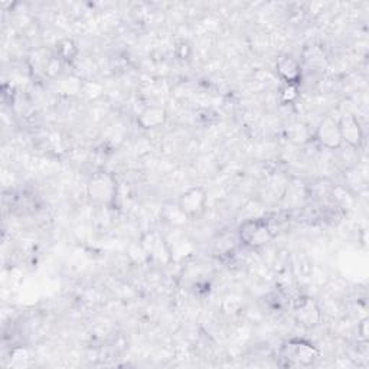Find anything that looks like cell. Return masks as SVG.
Returning a JSON list of instances; mask_svg holds the SVG:
<instances>
[{
  "mask_svg": "<svg viewBox=\"0 0 369 369\" xmlns=\"http://www.w3.org/2000/svg\"><path fill=\"white\" fill-rule=\"evenodd\" d=\"M80 55L78 43L71 38H64L57 43V58L63 64H73Z\"/></svg>",
  "mask_w": 369,
  "mask_h": 369,
  "instance_id": "cell-12",
  "label": "cell"
},
{
  "mask_svg": "<svg viewBox=\"0 0 369 369\" xmlns=\"http://www.w3.org/2000/svg\"><path fill=\"white\" fill-rule=\"evenodd\" d=\"M81 94L85 95L88 100H95L102 94V85L98 82H85L82 81Z\"/></svg>",
  "mask_w": 369,
  "mask_h": 369,
  "instance_id": "cell-15",
  "label": "cell"
},
{
  "mask_svg": "<svg viewBox=\"0 0 369 369\" xmlns=\"http://www.w3.org/2000/svg\"><path fill=\"white\" fill-rule=\"evenodd\" d=\"M293 316L294 322L303 328V329H314L322 323L323 311L316 301L310 296H300L296 299L293 304Z\"/></svg>",
  "mask_w": 369,
  "mask_h": 369,
  "instance_id": "cell-5",
  "label": "cell"
},
{
  "mask_svg": "<svg viewBox=\"0 0 369 369\" xmlns=\"http://www.w3.org/2000/svg\"><path fill=\"white\" fill-rule=\"evenodd\" d=\"M276 73L284 84H300L303 80L301 64L290 55H283L277 60Z\"/></svg>",
  "mask_w": 369,
  "mask_h": 369,
  "instance_id": "cell-10",
  "label": "cell"
},
{
  "mask_svg": "<svg viewBox=\"0 0 369 369\" xmlns=\"http://www.w3.org/2000/svg\"><path fill=\"white\" fill-rule=\"evenodd\" d=\"M136 122L140 129L147 132L162 129L168 123V112L162 105H147L139 113Z\"/></svg>",
  "mask_w": 369,
  "mask_h": 369,
  "instance_id": "cell-8",
  "label": "cell"
},
{
  "mask_svg": "<svg viewBox=\"0 0 369 369\" xmlns=\"http://www.w3.org/2000/svg\"><path fill=\"white\" fill-rule=\"evenodd\" d=\"M176 203L191 221L198 220L206 213L208 193L202 186H192L179 195Z\"/></svg>",
  "mask_w": 369,
  "mask_h": 369,
  "instance_id": "cell-6",
  "label": "cell"
},
{
  "mask_svg": "<svg viewBox=\"0 0 369 369\" xmlns=\"http://www.w3.org/2000/svg\"><path fill=\"white\" fill-rule=\"evenodd\" d=\"M139 242L141 244V247L144 248L150 264H156V266H161V267H166L171 266L172 262L175 261L171 245L168 242V240L154 230L151 231H146Z\"/></svg>",
  "mask_w": 369,
  "mask_h": 369,
  "instance_id": "cell-4",
  "label": "cell"
},
{
  "mask_svg": "<svg viewBox=\"0 0 369 369\" xmlns=\"http://www.w3.org/2000/svg\"><path fill=\"white\" fill-rule=\"evenodd\" d=\"M314 140L318 141L323 149L328 150H339L343 146V140L341 136L338 120L331 116L322 119L314 130Z\"/></svg>",
  "mask_w": 369,
  "mask_h": 369,
  "instance_id": "cell-7",
  "label": "cell"
},
{
  "mask_svg": "<svg viewBox=\"0 0 369 369\" xmlns=\"http://www.w3.org/2000/svg\"><path fill=\"white\" fill-rule=\"evenodd\" d=\"M87 196L97 205L112 208L119 196L117 178L107 171L92 173L87 181Z\"/></svg>",
  "mask_w": 369,
  "mask_h": 369,
  "instance_id": "cell-2",
  "label": "cell"
},
{
  "mask_svg": "<svg viewBox=\"0 0 369 369\" xmlns=\"http://www.w3.org/2000/svg\"><path fill=\"white\" fill-rule=\"evenodd\" d=\"M237 235L240 242L251 250L266 247L274 237L272 224L266 218H251L242 221L237 230Z\"/></svg>",
  "mask_w": 369,
  "mask_h": 369,
  "instance_id": "cell-3",
  "label": "cell"
},
{
  "mask_svg": "<svg viewBox=\"0 0 369 369\" xmlns=\"http://www.w3.org/2000/svg\"><path fill=\"white\" fill-rule=\"evenodd\" d=\"M343 144L352 149H359L363 143V132L358 119L352 114H345L338 120Z\"/></svg>",
  "mask_w": 369,
  "mask_h": 369,
  "instance_id": "cell-9",
  "label": "cell"
},
{
  "mask_svg": "<svg viewBox=\"0 0 369 369\" xmlns=\"http://www.w3.org/2000/svg\"><path fill=\"white\" fill-rule=\"evenodd\" d=\"M358 331H359V333H360V338H362L363 341H368V319H363V321L359 323Z\"/></svg>",
  "mask_w": 369,
  "mask_h": 369,
  "instance_id": "cell-17",
  "label": "cell"
},
{
  "mask_svg": "<svg viewBox=\"0 0 369 369\" xmlns=\"http://www.w3.org/2000/svg\"><path fill=\"white\" fill-rule=\"evenodd\" d=\"M11 356L14 358V363H15V365L18 363V360H21V366H22V365L25 366V365L29 362V359H31V353H29V351L25 349V348H15V349L12 351Z\"/></svg>",
  "mask_w": 369,
  "mask_h": 369,
  "instance_id": "cell-16",
  "label": "cell"
},
{
  "mask_svg": "<svg viewBox=\"0 0 369 369\" xmlns=\"http://www.w3.org/2000/svg\"><path fill=\"white\" fill-rule=\"evenodd\" d=\"M300 97V84H283L280 90V98L284 104H293Z\"/></svg>",
  "mask_w": 369,
  "mask_h": 369,
  "instance_id": "cell-14",
  "label": "cell"
},
{
  "mask_svg": "<svg viewBox=\"0 0 369 369\" xmlns=\"http://www.w3.org/2000/svg\"><path fill=\"white\" fill-rule=\"evenodd\" d=\"M322 356L321 349L313 342L301 338H292L280 348L282 366L286 368H309Z\"/></svg>",
  "mask_w": 369,
  "mask_h": 369,
  "instance_id": "cell-1",
  "label": "cell"
},
{
  "mask_svg": "<svg viewBox=\"0 0 369 369\" xmlns=\"http://www.w3.org/2000/svg\"><path fill=\"white\" fill-rule=\"evenodd\" d=\"M286 134H287V139L294 143V144H306L310 141L311 139V134H310V130L307 126H304L303 123H293L287 127L286 130Z\"/></svg>",
  "mask_w": 369,
  "mask_h": 369,
  "instance_id": "cell-13",
  "label": "cell"
},
{
  "mask_svg": "<svg viewBox=\"0 0 369 369\" xmlns=\"http://www.w3.org/2000/svg\"><path fill=\"white\" fill-rule=\"evenodd\" d=\"M161 218L166 225L178 230L185 228L191 221L189 217L179 208V205L173 202H168L164 205L161 210Z\"/></svg>",
  "mask_w": 369,
  "mask_h": 369,
  "instance_id": "cell-11",
  "label": "cell"
}]
</instances>
